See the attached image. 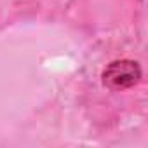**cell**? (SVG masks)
Segmentation results:
<instances>
[{"instance_id": "6da1fadb", "label": "cell", "mask_w": 148, "mask_h": 148, "mask_svg": "<svg viewBox=\"0 0 148 148\" xmlns=\"http://www.w3.org/2000/svg\"><path fill=\"white\" fill-rule=\"evenodd\" d=\"M141 79V68L132 59L112 61L103 71V84L108 89L122 91L136 86Z\"/></svg>"}]
</instances>
